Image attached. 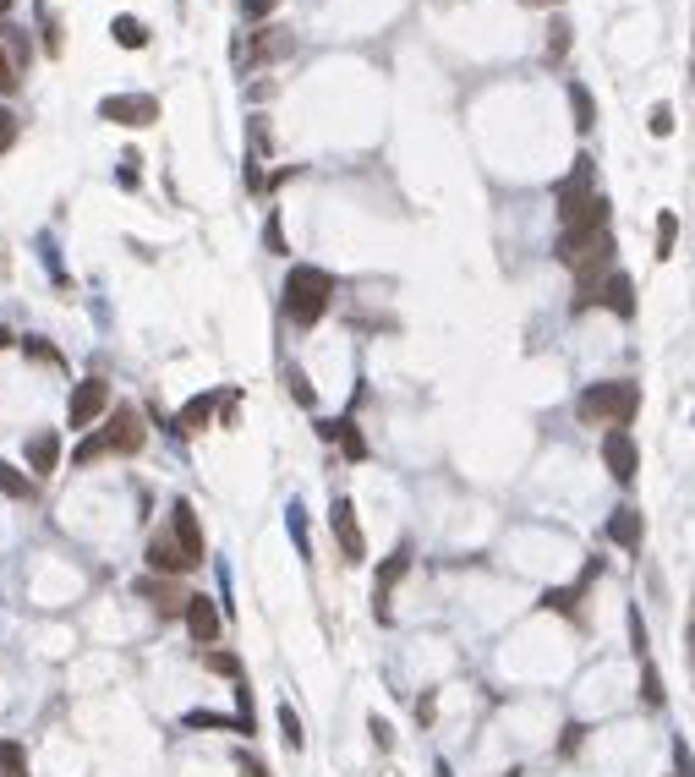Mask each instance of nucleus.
<instances>
[{
    "label": "nucleus",
    "instance_id": "obj_1",
    "mask_svg": "<svg viewBox=\"0 0 695 777\" xmlns=\"http://www.w3.org/2000/svg\"><path fill=\"white\" fill-rule=\"evenodd\" d=\"M334 301V274L329 269H312V263H296L291 280H285V312H291V323H318L323 312H329Z\"/></svg>",
    "mask_w": 695,
    "mask_h": 777
},
{
    "label": "nucleus",
    "instance_id": "obj_2",
    "mask_svg": "<svg viewBox=\"0 0 695 777\" xmlns=\"http://www.w3.org/2000/svg\"><path fill=\"white\" fill-rule=\"evenodd\" d=\"M635 400H641V394H635V384H592L581 394V400H575V411H581V422H613V427H624L635 416Z\"/></svg>",
    "mask_w": 695,
    "mask_h": 777
},
{
    "label": "nucleus",
    "instance_id": "obj_3",
    "mask_svg": "<svg viewBox=\"0 0 695 777\" xmlns=\"http://www.w3.org/2000/svg\"><path fill=\"white\" fill-rule=\"evenodd\" d=\"M104 411H110V384H104V378H83V384L72 389L66 422H72V433H83V427H94Z\"/></svg>",
    "mask_w": 695,
    "mask_h": 777
},
{
    "label": "nucleus",
    "instance_id": "obj_4",
    "mask_svg": "<svg viewBox=\"0 0 695 777\" xmlns=\"http://www.w3.org/2000/svg\"><path fill=\"white\" fill-rule=\"evenodd\" d=\"M602 460H608V477L619 487H630L641 477V449H635V438L624 433V427H613V433L602 438Z\"/></svg>",
    "mask_w": 695,
    "mask_h": 777
},
{
    "label": "nucleus",
    "instance_id": "obj_5",
    "mask_svg": "<svg viewBox=\"0 0 695 777\" xmlns=\"http://www.w3.org/2000/svg\"><path fill=\"white\" fill-rule=\"evenodd\" d=\"M329 526H334V542H340L345 564H362L367 559V537H362V526H356V504H351V498H334Z\"/></svg>",
    "mask_w": 695,
    "mask_h": 777
},
{
    "label": "nucleus",
    "instance_id": "obj_6",
    "mask_svg": "<svg viewBox=\"0 0 695 777\" xmlns=\"http://www.w3.org/2000/svg\"><path fill=\"white\" fill-rule=\"evenodd\" d=\"M592 176H597V170H592V159L581 154V159H575V170L559 181V192H553V197H559V219H564V225H570V219L581 214L586 203H592Z\"/></svg>",
    "mask_w": 695,
    "mask_h": 777
},
{
    "label": "nucleus",
    "instance_id": "obj_7",
    "mask_svg": "<svg viewBox=\"0 0 695 777\" xmlns=\"http://www.w3.org/2000/svg\"><path fill=\"white\" fill-rule=\"evenodd\" d=\"M99 115H104V121H115V126H148V121H159V99H148V94H110L99 104Z\"/></svg>",
    "mask_w": 695,
    "mask_h": 777
},
{
    "label": "nucleus",
    "instance_id": "obj_8",
    "mask_svg": "<svg viewBox=\"0 0 695 777\" xmlns=\"http://www.w3.org/2000/svg\"><path fill=\"white\" fill-rule=\"evenodd\" d=\"M104 438H110V455H137L143 449V416L132 411V405H115V416H110V427H104Z\"/></svg>",
    "mask_w": 695,
    "mask_h": 777
},
{
    "label": "nucleus",
    "instance_id": "obj_9",
    "mask_svg": "<svg viewBox=\"0 0 695 777\" xmlns=\"http://www.w3.org/2000/svg\"><path fill=\"white\" fill-rule=\"evenodd\" d=\"M170 537L181 542V553L192 559V570L203 564V526H198V509L187 504V498H176V509H170Z\"/></svg>",
    "mask_w": 695,
    "mask_h": 777
},
{
    "label": "nucleus",
    "instance_id": "obj_10",
    "mask_svg": "<svg viewBox=\"0 0 695 777\" xmlns=\"http://www.w3.org/2000/svg\"><path fill=\"white\" fill-rule=\"evenodd\" d=\"M405 570H411V548H395L384 559V570H378V581H373V613L378 619H389V597H395V586L405 581Z\"/></svg>",
    "mask_w": 695,
    "mask_h": 777
},
{
    "label": "nucleus",
    "instance_id": "obj_11",
    "mask_svg": "<svg viewBox=\"0 0 695 777\" xmlns=\"http://www.w3.org/2000/svg\"><path fill=\"white\" fill-rule=\"evenodd\" d=\"M143 559H148V570H154V575H187V570H192V559L181 553V542L165 537V531H154V537H148V553H143Z\"/></svg>",
    "mask_w": 695,
    "mask_h": 777
},
{
    "label": "nucleus",
    "instance_id": "obj_12",
    "mask_svg": "<svg viewBox=\"0 0 695 777\" xmlns=\"http://www.w3.org/2000/svg\"><path fill=\"white\" fill-rule=\"evenodd\" d=\"M592 301H602V307H608V312H619V318H630V312H635V280H630V274H619V269H613L608 280H602L597 291H592ZM592 301H586V307H592Z\"/></svg>",
    "mask_w": 695,
    "mask_h": 777
},
{
    "label": "nucleus",
    "instance_id": "obj_13",
    "mask_svg": "<svg viewBox=\"0 0 695 777\" xmlns=\"http://www.w3.org/2000/svg\"><path fill=\"white\" fill-rule=\"evenodd\" d=\"M181 619H187V630H192V641L198 646H208L219 635V608H214V597H187V613H181Z\"/></svg>",
    "mask_w": 695,
    "mask_h": 777
},
{
    "label": "nucleus",
    "instance_id": "obj_14",
    "mask_svg": "<svg viewBox=\"0 0 695 777\" xmlns=\"http://www.w3.org/2000/svg\"><path fill=\"white\" fill-rule=\"evenodd\" d=\"M55 460H61V433H50V427H44V433H33V438H28V466H33V477H50Z\"/></svg>",
    "mask_w": 695,
    "mask_h": 777
},
{
    "label": "nucleus",
    "instance_id": "obj_15",
    "mask_svg": "<svg viewBox=\"0 0 695 777\" xmlns=\"http://www.w3.org/2000/svg\"><path fill=\"white\" fill-rule=\"evenodd\" d=\"M608 542H619V548H641V509H630V504H624V509H613V515H608Z\"/></svg>",
    "mask_w": 695,
    "mask_h": 777
},
{
    "label": "nucleus",
    "instance_id": "obj_16",
    "mask_svg": "<svg viewBox=\"0 0 695 777\" xmlns=\"http://www.w3.org/2000/svg\"><path fill=\"white\" fill-rule=\"evenodd\" d=\"M208 416H214V394H198V400H187V405H181L176 433H203V427H208Z\"/></svg>",
    "mask_w": 695,
    "mask_h": 777
},
{
    "label": "nucleus",
    "instance_id": "obj_17",
    "mask_svg": "<svg viewBox=\"0 0 695 777\" xmlns=\"http://www.w3.org/2000/svg\"><path fill=\"white\" fill-rule=\"evenodd\" d=\"M137 591H143V597H148V602H154V608H159V613H187V597H181V591H176V586H165V575H159V581H143V586H137Z\"/></svg>",
    "mask_w": 695,
    "mask_h": 777
},
{
    "label": "nucleus",
    "instance_id": "obj_18",
    "mask_svg": "<svg viewBox=\"0 0 695 777\" xmlns=\"http://www.w3.org/2000/svg\"><path fill=\"white\" fill-rule=\"evenodd\" d=\"M570 115H575L581 132H592V126H597V104H592V94H586L581 83H570Z\"/></svg>",
    "mask_w": 695,
    "mask_h": 777
},
{
    "label": "nucleus",
    "instance_id": "obj_19",
    "mask_svg": "<svg viewBox=\"0 0 695 777\" xmlns=\"http://www.w3.org/2000/svg\"><path fill=\"white\" fill-rule=\"evenodd\" d=\"M542 608H548V613H564V619H575V613H581V586L548 591V597H542Z\"/></svg>",
    "mask_w": 695,
    "mask_h": 777
},
{
    "label": "nucleus",
    "instance_id": "obj_20",
    "mask_svg": "<svg viewBox=\"0 0 695 777\" xmlns=\"http://www.w3.org/2000/svg\"><path fill=\"white\" fill-rule=\"evenodd\" d=\"M0 777H28V750L17 739H0Z\"/></svg>",
    "mask_w": 695,
    "mask_h": 777
},
{
    "label": "nucleus",
    "instance_id": "obj_21",
    "mask_svg": "<svg viewBox=\"0 0 695 777\" xmlns=\"http://www.w3.org/2000/svg\"><path fill=\"white\" fill-rule=\"evenodd\" d=\"M110 33H115V44H126V50H143V44H148V33H143V22H137V17H115Z\"/></svg>",
    "mask_w": 695,
    "mask_h": 777
},
{
    "label": "nucleus",
    "instance_id": "obj_22",
    "mask_svg": "<svg viewBox=\"0 0 695 777\" xmlns=\"http://www.w3.org/2000/svg\"><path fill=\"white\" fill-rule=\"evenodd\" d=\"M187 728H236V734H252L247 717H219V712H187Z\"/></svg>",
    "mask_w": 695,
    "mask_h": 777
},
{
    "label": "nucleus",
    "instance_id": "obj_23",
    "mask_svg": "<svg viewBox=\"0 0 695 777\" xmlns=\"http://www.w3.org/2000/svg\"><path fill=\"white\" fill-rule=\"evenodd\" d=\"M0 493H6V498H33V477H22L17 466L0 460Z\"/></svg>",
    "mask_w": 695,
    "mask_h": 777
},
{
    "label": "nucleus",
    "instance_id": "obj_24",
    "mask_svg": "<svg viewBox=\"0 0 695 777\" xmlns=\"http://www.w3.org/2000/svg\"><path fill=\"white\" fill-rule=\"evenodd\" d=\"M674 241H679V214L657 219V258H674Z\"/></svg>",
    "mask_w": 695,
    "mask_h": 777
},
{
    "label": "nucleus",
    "instance_id": "obj_25",
    "mask_svg": "<svg viewBox=\"0 0 695 777\" xmlns=\"http://www.w3.org/2000/svg\"><path fill=\"white\" fill-rule=\"evenodd\" d=\"M641 701L646 706H663V674L652 663H641Z\"/></svg>",
    "mask_w": 695,
    "mask_h": 777
},
{
    "label": "nucleus",
    "instance_id": "obj_26",
    "mask_svg": "<svg viewBox=\"0 0 695 777\" xmlns=\"http://www.w3.org/2000/svg\"><path fill=\"white\" fill-rule=\"evenodd\" d=\"M280 734H285V745H291V750L307 745V734H301V717L291 712V706H280Z\"/></svg>",
    "mask_w": 695,
    "mask_h": 777
},
{
    "label": "nucleus",
    "instance_id": "obj_27",
    "mask_svg": "<svg viewBox=\"0 0 695 777\" xmlns=\"http://www.w3.org/2000/svg\"><path fill=\"white\" fill-rule=\"evenodd\" d=\"M564 50H570V22H553L548 28V61H564Z\"/></svg>",
    "mask_w": 695,
    "mask_h": 777
},
{
    "label": "nucleus",
    "instance_id": "obj_28",
    "mask_svg": "<svg viewBox=\"0 0 695 777\" xmlns=\"http://www.w3.org/2000/svg\"><path fill=\"white\" fill-rule=\"evenodd\" d=\"M646 132H652V137H668V132H674V110H668V104H652V115H646Z\"/></svg>",
    "mask_w": 695,
    "mask_h": 777
},
{
    "label": "nucleus",
    "instance_id": "obj_29",
    "mask_svg": "<svg viewBox=\"0 0 695 777\" xmlns=\"http://www.w3.org/2000/svg\"><path fill=\"white\" fill-rule=\"evenodd\" d=\"M104 455H110V438H88V444L83 449H77V466H94V460H104Z\"/></svg>",
    "mask_w": 695,
    "mask_h": 777
},
{
    "label": "nucleus",
    "instance_id": "obj_30",
    "mask_svg": "<svg viewBox=\"0 0 695 777\" xmlns=\"http://www.w3.org/2000/svg\"><path fill=\"white\" fill-rule=\"evenodd\" d=\"M203 663L214 668V674H230V679L241 674V663H236V657H230V652H203Z\"/></svg>",
    "mask_w": 695,
    "mask_h": 777
},
{
    "label": "nucleus",
    "instance_id": "obj_31",
    "mask_svg": "<svg viewBox=\"0 0 695 777\" xmlns=\"http://www.w3.org/2000/svg\"><path fill=\"white\" fill-rule=\"evenodd\" d=\"M586 734H592V728H586V723H570V728H564V739H559V750H564V756H575Z\"/></svg>",
    "mask_w": 695,
    "mask_h": 777
},
{
    "label": "nucleus",
    "instance_id": "obj_32",
    "mask_svg": "<svg viewBox=\"0 0 695 777\" xmlns=\"http://www.w3.org/2000/svg\"><path fill=\"white\" fill-rule=\"evenodd\" d=\"M285 384H291V394L301 405H312V384H307V373H301V367H291V373H285Z\"/></svg>",
    "mask_w": 695,
    "mask_h": 777
},
{
    "label": "nucleus",
    "instance_id": "obj_33",
    "mask_svg": "<svg viewBox=\"0 0 695 777\" xmlns=\"http://www.w3.org/2000/svg\"><path fill=\"white\" fill-rule=\"evenodd\" d=\"M11 143H17V115H11L6 104H0V154H6Z\"/></svg>",
    "mask_w": 695,
    "mask_h": 777
},
{
    "label": "nucleus",
    "instance_id": "obj_34",
    "mask_svg": "<svg viewBox=\"0 0 695 777\" xmlns=\"http://www.w3.org/2000/svg\"><path fill=\"white\" fill-rule=\"evenodd\" d=\"M630 646H635V657L646 663V624H641V613L630 608Z\"/></svg>",
    "mask_w": 695,
    "mask_h": 777
},
{
    "label": "nucleus",
    "instance_id": "obj_35",
    "mask_svg": "<svg viewBox=\"0 0 695 777\" xmlns=\"http://www.w3.org/2000/svg\"><path fill=\"white\" fill-rule=\"evenodd\" d=\"M17 88V66L6 61V50H0V94H11Z\"/></svg>",
    "mask_w": 695,
    "mask_h": 777
},
{
    "label": "nucleus",
    "instance_id": "obj_36",
    "mask_svg": "<svg viewBox=\"0 0 695 777\" xmlns=\"http://www.w3.org/2000/svg\"><path fill=\"white\" fill-rule=\"evenodd\" d=\"M263 241H269V252H285V230H280V219H269V230H263Z\"/></svg>",
    "mask_w": 695,
    "mask_h": 777
},
{
    "label": "nucleus",
    "instance_id": "obj_37",
    "mask_svg": "<svg viewBox=\"0 0 695 777\" xmlns=\"http://www.w3.org/2000/svg\"><path fill=\"white\" fill-rule=\"evenodd\" d=\"M274 6H280V0H241V11H247V17H269Z\"/></svg>",
    "mask_w": 695,
    "mask_h": 777
},
{
    "label": "nucleus",
    "instance_id": "obj_38",
    "mask_svg": "<svg viewBox=\"0 0 695 777\" xmlns=\"http://www.w3.org/2000/svg\"><path fill=\"white\" fill-rule=\"evenodd\" d=\"M236 772H241V777H269V772H263L252 756H236Z\"/></svg>",
    "mask_w": 695,
    "mask_h": 777
},
{
    "label": "nucleus",
    "instance_id": "obj_39",
    "mask_svg": "<svg viewBox=\"0 0 695 777\" xmlns=\"http://www.w3.org/2000/svg\"><path fill=\"white\" fill-rule=\"evenodd\" d=\"M685 641H690V674H695V619H690V630H685Z\"/></svg>",
    "mask_w": 695,
    "mask_h": 777
},
{
    "label": "nucleus",
    "instance_id": "obj_40",
    "mask_svg": "<svg viewBox=\"0 0 695 777\" xmlns=\"http://www.w3.org/2000/svg\"><path fill=\"white\" fill-rule=\"evenodd\" d=\"M520 6H559V0H520Z\"/></svg>",
    "mask_w": 695,
    "mask_h": 777
},
{
    "label": "nucleus",
    "instance_id": "obj_41",
    "mask_svg": "<svg viewBox=\"0 0 695 777\" xmlns=\"http://www.w3.org/2000/svg\"><path fill=\"white\" fill-rule=\"evenodd\" d=\"M6 345H11V334H6V329H0V351H6Z\"/></svg>",
    "mask_w": 695,
    "mask_h": 777
},
{
    "label": "nucleus",
    "instance_id": "obj_42",
    "mask_svg": "<svg viewBox=\"0 0 695 777\" xmlns=\"http://www.w3.org/2000/svg\"><path fill=\"white\" fill-rule=\"evenodd\" d=\"M504 777H526V772H520V767H509V772H504Z\"/></svg>",
    "mask_w": 695,
    "mask_h": 777
},
{
    "label": "nucleus",
    "instance_id": "obj_43",
    "mask_svg": "<svg viewBox=\"0 0 695 777\" xmlns=\"http://www.w3.org/2000/svg\"><path fill=\"white\" fill-rule=\"evenodd\" d=\"M6 11H11V0H0V17H6Z\"/></svg>",
    "mask_w": 695,
    "mask_h": 777
},
{
    "label": "nucleus",
    "instance_id": "obj_44",
    "mask_svg": "<svg viewBox=\"0 0 695 777\" xmlns=\"http://www.w3.org/2000/svg\"><path fill=\"white\" fill-rule=\"evenodd\" d=\"M674 777H685V772H674Z\"/></svg>",
    "mask_w": 695,
    "mask_h": 777
}]
</instances>
